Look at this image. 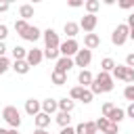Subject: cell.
<instances>
[{"label":"cell","instance_id":"1","mask_svg":"<svg viewBox=\"0 0 134 134\" xmlns=\"http://www.w3.org/2000/svg\"><path fill=\"white\" fill-rule=\"evenodd\" d=\"M92 94H103V92H111L113 90V75L111 73H105V71H98L94 75V82L90 86Z\"/></svg>","mask_w":134,"mask_h":134},{"label":"cell","instance_id":"2","mask_svg":"<svg viewBox=\"0 0 134 134\" xmlns=\"http://www.w3.org/2000/svg\"><path fill=\"white\" fill-rule=\"evenodd\" d=\"M2 119H4L10 128H15V130H19V126H21V113H19V109H17L15 105H6V107L2 109Z\"/></svg>","mask_w":134,"mask_h":134},{"label":"cell","instance_id":"3","mask_svg":"<svg viewBox=\"0 0 134 134\" xmlns=\"http://www.w3.org/2000/svg\"><path fill=\"white\" fill-rule=\"evenodd\" d=\"M128 40H130V29H128L126 23H119V25L113 29V34H111V42H113L115 46H124Z\"/></svg>","mask_w":134,"mask_h":134},{"label":"cell","instance_id":"4","mask_svg":"<svg viewBox=\"0 0 134 134\" xmlns=\"http://www.w3.org/2000/svg\"><path fill=\"white\" fill-rule=\"evenodd\" d=\"M113 77L115 80H121V82H128V84H134V69L132 67H128L126 63L124 65H115V69H113Z\"/></svg>","mask_w":134,"mask_h":134},{"label":"cell","instance_id":"5","mask_svg":"<svg viewBox=\"0 0 134 134\" xmlns=\"http://www.w3.org/2000/svg\"><path fill=\"white\" fill-rule=\"evenodd\" d=\"M59 52H61V57H69V59H73V57L80 52V44H77V40H65V42H61Z\"/></svg>","mask_w":134,"mask_h":134},{"label":"cell","instance_id":"6","mask_svg":"<svg viewBox=\"0 0 134 134\" xmlns=\"http://www.w3.org/2000/svg\"><path fill=\"white\" fill-rule=\"evenodd\" d=\"M73 63H75V67L86 69V67L92 63V50H88V48H80V52L73 57Z\"/></svg>","mask_w":134,"mask_h":134},{"label":"cell","instance_id":"7","mask_svg":"<svg viewBox=\"0 0 134 134\" xmlns=\"http://www.w3.org/2000/svg\"><path fill=\"white\" fill-rule=\"evenodd\" d=\"M96 128L100 130V134H119V126L109 121L107 117H98L96 119Z\"/></svg>","mask_w":134,"mask_h":134},{"label":"cell","instance_id":"8","mask_svg":"<svg viewBox=\"0 0 134 134\" xmlns=\"http://www.w3.org/2000/svg\"><path fill=\"white\" fill-rule=\"evenodd\" d=\"M42 38H44L46 48H59V46H61V38H59V34H57L52 27H48L46 31H42Z\"/></svg>","mask_w":134,"mask_h":134},{"label":"cell","instance_id":"9","mask_svg":"<svg viewBox=\"0 0 134 134\" xmlns=\"http://www.w3.org/2000/svg\"><path fill=\"white\" fill-rule=\"evenodd\" d=\"M96 23H98V17L96 15H84L82 21H80V29H84L86 34H94Z\"/></svg>","mask_w":134,"mask_h":134},{"label":"cell","instance_id":"10","mask_svg":"<svg viewBox=\"0 0 134 134\" xmlns=\"http://www.w3.org/2000/svg\"><path fill=\"white\" fill-rule=\"evenodd\" d=\"M27 63H29V67H36V65H40L42 61H44V50H40V48H31V50H27V59H25Z\"/></svg>","mask_w":134,"mask_h":134},{"label":"cell","instance_id":"11","mask_svg":"<svg viewBox=\"0 0 134 134\" xmlns=\"http://www.w3.org/2000/svg\"><path fill=\"white\" fill-rule=\"evenodd\" d=\"M73 67H75V63H73V59H69V57H61V59L54 63V71H61V73H69Z\"/></svg>","mask_w":134,"mask_h":134},{"label":"cell","instance_id":"12","mask_svg":"<svg viewBox=\"0 0 134 134\" xmlns=\"http://www.w3.org/2000/svg\"><path fill=\"white\" fill-rule=\"evenodd\" d=\"M25 113L31 115V117H36L38 113H42V100H38V98H27V100H25Z\"/></svg>","mask_w":134,"mask_h":134},{"label":"cell","instance_id":"13","mask_svg":"<svg viewBox=\"0 0 134 134\" xmlns=\"http://www.w3.org/2000/svg\"><path fill=\"white\" fill-rule=\"evenodd\" d=\"M98 128H96V121H82L75 126V134H96Z\"/></svg>","mask_w":134,"mask_h":134},{"label":"cell","instance_id":"14","mask_svg":"<svg viewBox=\"0 0 134 134\" xmlns=\"http://www.w3.org/2000/svg\"><path fill=\"white\" fill-rule=\"evenodd\" d=\"M63 31L67 34V40H75V36L80 34V23H75V21H67V23L63 25Z\"/></svg>","mask_w":134,"mask_h":134},{"label":"cell","instance_id":"15","mask_svg":"<svg viewBox=\"0 0 134 134\" xmlns=\"http://www.w3.org/2000/svg\"><path fill=\"white\" fill-rule=\"evenodd\" d=\"M23 40H27V42H38L40 38H42V31L36 27V25H29L27 29H25V34L21 36Z\"/></svg>","mask_w":134,"mask_h":134},{"label":"cell","instance_id":"16","mask_svg":"<svg viewBox=\"0 0 134 134\" xmlns=\"http://www.w3.org/2000/svg\"><path fill=\"white\" fill-rule=\"evenodd\" d=\"M98 46H100V38H98L96 34H84V48L94 50V48H98Z\"/></svg>","mask_w":134,"mask_h":134},{"label":"cell","instance_id":"17","mask_svg":"<svg viewBox=\"0 0 134 134\" xmlns=\"http://www.w3.org/2000/svg\"><path fill=\"white\" fill-rule=\"evenodd\" d=\"M77 82H80V86H82V88H90V86H92V82H94V75H92L88 69H82V71L77 73Z\"/></svg>","mask_w":134,"mask_h":134},{"label":"cell","instance_id":"18","mask_svg":"<svg viewBox=\"0 0 134 134\" xmlns=\"http://www.w3.org/2000/svg\"><path fill=\"white\" fill-rule=\"evenodd\" d=\"M42 111L52 115V113H59V100L57 98H44L42 100Z\"/></svg>","mask_w":134,"mask_h":134},{"label":"cell","instance_id":"19","mask_svg":"<svg viewBox=\"0 0 134 134\" xmlns=\"http://www.w3.org/2000/svg\"><path fill=\"white\" fill-rule=\"evenodd\" d=\"M107 119L119 126V124H121V121L126 119V109H119V107H113V111H111V113L107 115Z\"/></svg>","mask_w":134,"mask_h":134},{"label":"cell","instance_id":"20","mask_svg":"<svg viewBox=\"0 0 134 134\" xmlns=\"http://www.w3.org/2000/svg\"><path fill=\"white\" fill-rule=\"evenodd\" d=\"M34 124H36V128H42V130H46L48 126H50V115L48 113H38L36 117H34Z\"/></svg>","mask_w":134,"mask_h":134},{"label":"cell","instance_id":"21","mask_svg":"<svg viewBox=\"0 0 134 134\" xmlns=\"http://www.w3.org/2000/svg\"><path fill=\"white\" fill-rule=\"evenodd\" d=\"M15 73H19V75H25V73H29V63L27 61H13V67H10Z\"/></svg>","mask_w":134,"mask_h":134},{"label":"cell","instance_id":"22","mask_svg":"<svg viewBox=\"0 0 134 134\" xmlns=\"http://www.w3.org/2000/svg\"><path fill=\"white\" fill-rule=\"evenodd\" d=\"M73 107H75V100H71L69 96H63V98H59V111L71 113V111H73Z\"/></svg>","mask_w":134,"mask_h":134},{"label":"cell","instance_id":"23","mask_svg":"<svg viewBox=\"0 0 134 134\" xmlns=\"http://www.w3.org/2000/svg\"><path fill=\"white\" fill-rule=\"evenodd\" d=\"M54 121L61 126V128H67L69 124H71V113H65V111H59L57 115H54Z\"/></svg>","mask_w":134,"mask_h":134},{"label":"cell","instance_id":"24","mask_svg":"<svg viewBox=\"0 0 134 134\" xmlns=\"http://www.w3.org/2000/svg\"><path fill=\"white\" fill-rule=\"evenodd\" d=\"M19 17H21L23 21H29V19L34 17V6H31V4H21V6H19Z\"/></svg>","mask_w":134,"mask_h":134},{"label":"cell","instance_id":"25","mask_svg":"<svg viewBox=\"0 0 134 134\" xmlns=\"http://www.w3.org/2000/svg\"><path fill=\"white\" fill-rule=\"evenodd\" d=\"M50 82H52L54 86H63V84H67V73H61V71H54V69H52Z\"/></svg>","mask_w":134,"mask_h":134},{"label":"cell","instance_id":"26","mask_svg":"<svg viewBox=\"0 0 134 134\" xmlns=\"http://www.w3.org/2000/svg\"><path fill=\"white\" fill-rule=\"evenodd\" d=\"M115 65H117V63H115L111 57H105V59L100 61V71H105V73H113Z\"/></svg>","mask_w":134,"mask_h":134},{"label":"cell","instance_id":"27","mask_svg":"<svg viewBox=\"0 0 134 134\" xmlns=\"http://www.w3.org/2000/svg\"><path fill=\"white\" fill-rule=\"evenodd\" d=\"M84 8H86V15H96V10L100 8V2L98 0H86Z\"/></svg>","mask_w":134,"mask_h":134},{"label":"cell","instance_id":"28","mask_svg":"<svg viewBox=\"0 0 134 134\" xmlns=\"http://www.w3.org/2000/svg\"><path fill=\"white\" fill-rule=\"evenodd\" d=\"M10 52H13V59L15 61H25L27 59V48H23V46H15Z\"/></svg>","mask_w":134,"mask_h":134},{"label":"cell","instance_id":"29","mask_svg":"<svg viewBox=\"0 0 134 134\" xmlns=\"http://www.w3.org/2000/svg\"><path fill=\"white\" fill-rule=\"evenodd\" d=\"M44 59H48V61H59L61 59V52H59V48H44Z\"/></svg>","mask_w":134,"mask_h":134},{"label":"cell","instance_id":"30","mask_svg":"<svg viewBox=\"0 0 134 134\" xmlns=\"http://www.w3.org/2000/svg\"><path fill=\"white\" fill-rule=\"evenodd\" d=\"M27 27H29V23H27V21H23V19H17V21H15V31H17L19 36H23Z\"/></svg>","mask_w":134,"mask_h":134},{"label":"cell","instance_id":"31","mask_svg":"<svg viewBox=\"0 0 134 134\" xmlns=\"http://www.w3.org/2000/svg\"><path fill=\"white\" fill-rule=\"evenodd\" d=\"M13 67V63H10V59L8 57H0V75H4L8 69Z\"/></svg>","mask_w":134,"mask_h":134},{"label":"cell","instance_id":"32","mask_svg":"<svg viewBox=\"0 0 134 134\" xmlns=\"http://www.w3.org/2000/svg\"><path fill=\"white\" fill-rule=\"evenodd\" d=\"M82 92H84L82 86H73V88L69 90V98H71V100H80V98H82Z\"/></svg>","mask_w":134,"mask_h":134},{"label":"cell","instance_id":"33","mask_svg":"<svg viewBox=\"0 0 134 134\" xmlns=\"http://www.w3.org/2000/svg\"><path fill=\"white\" fill-rule=\"evenodd\" d=\"M124 98L130 100V103H134V84H128L124 88Z\"/></svg>","mask_w":134,"mask_h":134},{"label":"cell","instance_id":"34","mask_svg":"<svg viewBox=\"0 0 134 134\" xmlns=\"http://www.w3.org/2000/svg\"><path fill=\"white\" fill-rule=\"evenodd\" d=\"M92 98H94L92 90H90V88H84V92H82V98H80V100H82L84 105H88V103H92Z\"/></svg>","mask_w":134,"mask_h":134},{"label":"cell","instance_id":"35","mask_svg":"<svg viewBox=\"0 0 134 134\" xmlns=\"http://www.w3.org/2000/svg\"><path fill=\"white\" fill-rule=\"evenodd\" d=\"M126 25H128V29H130V40H134V13H132V15L128 17Z\"/></svg>","mask_w":134,"mask_h":134},{"label":"cell","instance_id":"36","mask_svg":"<svg viewBox=\"0 0 134 134\" xmlns=\"http://www.w3.org/2000/svg\"><path fill=\"white\" fill-rule=\"evenodd\" d=\"M113 107H115L113 103H105V105L100 107V113H103V117H107V115H109V113L113 111Z\"/></svg>","mask_w":134,"mask_h":134},{"label":"cell","instance_id":"37","mask_svg":"<svg viewBox=\"0 0 134 134\" xmlns=\"http://www.w3.org/2000/svg\"><path fill=\"white\" fill-rule=\"evenodd\" d=\"M117 4H119V8H124V10H130V8H134V0H119Z\"/></svg>","mask_w":134,"mask_h":134},{"label":"cell","instance_id":"38","mask_svg":"<svg viewBox=\"0 0 134 134\" xmlns=\"http://www.w3.org/2000/svg\"><path fill=\"white\" fill-rule=\"evenodd\" d=\"M6 36H8V27H6L4 23H0V42H4Z\"/></svg>","mask_w":134,"mask_h":134},{"label":"cell","instance_id":"39","mask_svg":"<svg viewBox=\"0 0 134 134\" xmlns=\"http://www.w3.org/2000/svg\"><path fill=\"white\" fill-rule=\"evenodd\" d=\"M126 65L134 69V52H130V54H126Z\"/></svg>","mask_w":134,"mask_h":134},{"label":"cell","instance_id":"40","mask_svg":"<svg viewBox=\"0 0 134 134\" xmlns=\"http://www.w3.org/2000/svg\"><path fill=\"white\" fill-rule=\"evenodd\" d=\"M126 117L134 119V103H130V105H128V109H126Z\"/></svg>","mask_w":134,"mask_h":134},{"label":"cell","instance_id":"41","mask_svg":"<svg viewBox=\"0 0 134 134\" xmlns=\"http://www.w3.org/2000/svg\"><path fill=\"white\" fill-rule=\"evenodd\" d=\"M59 134H75V128H71V126H67V128H61V132Z\"/></svg>","mask_w":134,"mask_h":134},{"label":"cell","instance_id":"42","mask_svg":"<svg viewBox=\"0 0 134 134\" xmlns=\"http://www.w3.org/2000/svg\"><path fill=\"white\" fill-rule=\"evenodd\" d=\"M67 4H69V6H71V8H77V6H82V4H84V2H82V0H69V2H67Z\"/></svg>","mask_w":134,"mask_h":134},{"label":"cell","instance_id":"43","mask_svg":"<svg viewBox=\"0 0 134 134\" xmlns=\"http://www.w3.org/2000/svg\"><path fill=\"white\" fill-rule=\"evenodd\" d=\"M10 8V2H0V13H6Z\"/></svg>","mask_w":134,"mask_h":134},{"label":"cell","instance_id":"44","mask_svg":"<svg viewBox=\"0 0 134 134\" xmlns=\"http://www.w3.org/2000/svg\"><path fill=\"white\" fill-rule=\"evenodd\" d=\"M0 57H6V44L0 42Z\"/></svg>","mask_w":134,"mask_h":134},{"label":"cell","instance_id":"45","mask_svg":"<svg viewBox=\"0 0 134 134\" xmlns=\"http://www.w3.org/2000/svg\"><path fill=\"white\" fill-rule=\"evenodd\" d=\"M34 134H50V132H48V130H42V128H36Z\"/></svg>","mask_w":134,"mask_h":134},{"label":"cell","instance_id":"46","mask_svg":"<svg viewBox=\"0 0 134 134\" xmlns=\"http://www.w3.org/2000/svg\"><path fill=\"white\" fill-rule=\"evenodd\" d=\"M8 134H19V130H15V128H10V130H8Z\"/></svg>","mask_w":134,"mask_h":134},{"label":"cell","instance_id":"47","mask_svg":"<svg viewBox=\"0 0 134 134\" xmlns=\"http://www.w3.org/2000/svg\"><path fill=\"white\" fill-rule=\"evenodd\" d=\"M0 134H8V130L6 128H0Z\"/></svg>","mask_w":134,"mask_h":134}]
</instances>
